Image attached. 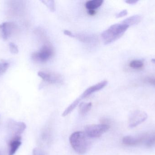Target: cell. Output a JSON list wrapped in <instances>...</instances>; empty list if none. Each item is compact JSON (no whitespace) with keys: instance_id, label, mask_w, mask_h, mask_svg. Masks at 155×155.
I'll use <instances>...</instances> for the list:
<instances>
[{"instance_id":"19","label":"cell","mask_w":155,"mask_h":155,"mask_svg":"<svg viewBox=\"0 0 155 155\" xmlns=\"http://www.w3.org/2000/svg\"><path fill=\"white\" fill-rule=\"evenodd\" d=\"M9 48L10 52L13 54H17L19 52L18 46L13 42H11L9 44Z\"/></svg>"},{"instance_id":"12","label":"cell","mask_w":155,"mask_h":155,"mask_svg":"<svg viewBox=\"0 0 155 155\" xmlns=\"http://www.w3.org/2000/svg\"><path fill=\"white\" fill-rule=\"evenodd\" d=\"M142 16L139 15H136L128 17L122 22L121 23L126 25L128 26L135 25L140 22L142 20Z\"/></svg>"},{"instance_id":"10","label":"cell","mask_w":155,"mask_h":155,"mask_svg":"<svg viewBox=\"0 0 155 155\" xmlns=\"http://www.w3.org/2000/svg\"><path fill=\"white\" fill-rule=\"evenodd\" d=\"M38 75L43 80L51 83H59L61 80L60 76L55 74L41 71L38 72Z\"/></svg>"},{"instance_id":"13","label":"cell","mask_w":155,"mask_h":155,"mask_svg":"<svg viewBox=\"0 0 155 155\" xmlns=\"http://www.w3.org/2000/svg\"><path fill=\"white\" fill-rule=\"evenodd\" d=\"M103 0H92L86 2L85 7L88 10H95L103 4Z\"/></svg>"},{"instance_id":"2","label":"cell","mask_w":155,"mask_h":155,"mask_svg":"<svg viewBox=\"0 0 155 155\" xmlns=\"http://www.w3.org/2000/svg\"><path fill=\"white\" fill-rule=\"evenodd\" d=\"M88 138L85 133L82 132H74L71 135L70 143L77 154L83 155L87 152L89 146Z\"/></svg>"},{"instance_id":"14","label":"cell","mask_w":155,"mask_h":155,"mask_svg":"<svg viewBox=\"0 0 155 155\" xmlns=\"http://www.w3.org/2000/svg\"><path fill=\"white\" fill-rule=\"evenodd\" d=\"M81 100H82V99H81L80 97H79L77 99H76L70 105L66 108V110L64 111V112L63 113V116H66L68 115L69 114H70L71 112H72L73 110L78 105V104L79 103Z\"/></svg>"},{"instance_id":"24","label":"cell","mask_w":155,"mask_h":155,"mask_svg":"<svg viewBox=\"0 0 155 155\" xmlns=\"http://www.w3.org/2000/svg\"><path fill=\"white\" fill-rule=\"evenodd\" d=\"M87 13L90 15H94L96 14L95 10H88Z\"/></svg>"},{"instance_id":"20","label":"cell","mask_w":155,"mask_h":155,"mask_svg":"<svg viewBox=\"0 0 155 155\" xmlns=\"http://www.w3.org/2000/svg\"><path fill=\"white\" fill-rule=\"evenodd\" d=\"M146 145L148 147H152L155 145V136L148 137L146 141Z\"/></svg>"},{"instance_id":"23","label":"cell","mask_w":155,"mask_h":155,"mask_svg":"<svg viewBox=\"0 0 155 155\" xmlns=\"http://www.w3.org/2000/svg\"><path fill=\"white\" fill-rule=\"evenodd\" d=\"M137 0H127L125 1V2L129 4H135L138 2Z\"/></svg>"},{"instance_id":"8","label":"cell","mask_w":155,"mask_h":155,"mask_svg":"<svg viewBox=\"0 0 155 155\" xmlns=\"http://www.w3.org/2000/svg\"><path fill=\"white\" fill-rule=\"evenodd\" d=\"M107 81H104L98 83L92 86L87 88L83 93L80 96V97H81V99H84V98L87 97L88 96L92 94L103 89L104 87H105L107 85Z\"/></svg>"},{"instance_id":"4","label":"cell","mask_w":155,"mask_h":155,"mask_svg":"<svg viewBox=\"0 0 155 155\" xmlns=\"http://www.w3.org/2000/svg\"><path fill=\"white\" fill-rule=\"evenodd\" d=\"M109 129V126L104 124L91 125L85 127V133L89 138H96L100 137Z\"/></svg>"},{"instance_id":"3","label":"cell","mask_w":155,"mask_h":155,"mask_svg":"<svg viewBox=\"0 0 155 155\" xmlns=\"http://www.w3.org/2000/svg\"><path fill=\"white\" fill-rule=\"evenodd\" d=\"M53 54L52 46L51 44L47 43L42 46L40 51L32 53L31 58L35 62H45L49 60Z\"/></svg>"},{"instance_id":"22","label":"cell","mask_w":155,"mask_h":155,"mask_svg":"<svg viewBox=\"0 0 155 155\" xmlns=\"http://www.w3.org/2000/svg\"><path fill=\"white\" fill-rule=\"evenodd\" d=\"M64 33L65 35H68V36H70V37H75V35L73 34V33H72V32H70V31H68V30H64Z\"/></svg>"},{"instance_id":"6","label":"cell","mask_w":155,"mask_h":155,"mask_svg":"<svg viewBox=\"0 0 155 155\" xmlns=\"http://www.w3.org/2000/svg\"><path fill=\"white\" fill-rule=\"evenodd\" d=\"M15 25L13 23H2L0 25V37L4 40H6L10 37L14 29Z\"/></svg>"},{"instance_id":"26","label":"cell","mask_w":155,"mask_h":155,"mask_svg":"<svg viewBox=\"0 0 155 155\" xmlns=\"http://www.w3.org/2000/svg\"><path fill=\"white\" fill-rule=\"evenodd\" d=\"M0 155H1V153H0Z\"/></svg>"},{"instance_id":"9","label":"cell","mask_w":155,"mask_h":155,"mask_svg":"<svg viewBox=\"0 0 155 155\" xmlns=\"http://www.w3.org/2000/svg\"><path fill=\"white\" fill-rule=\"evenodd\" d=\"M10 129L12 132L13 136H21L26 129V125L23 122H15L11 121L9 124Z\"/></svg>"},{"instance_id":"16","label":"cell","mask_w":155,"mask_h":155,"mask_svg":"<svg viewBox=\"0 0 155 155\" xmlns=\"http://www.w3.org/2000/svg\"><path fill=\"white\" fill-rule=\"evenodd\" d=\"M143 62L141 60H135L131 61L129 63V66L134 69H139L143 66Z\"/></svg>"},{"instance_id":"15","label":"cell","mask_w":155,"mask_h":155,"mask_svg":"<svg viewBox=\"0 0 155 155\" xmlns=\"http://www.w3.org/2000/svg\"><path fill=\"white\" fill-rule=\"evenodd\" d=\"M92 104L91 103H82L79 105V113L81 115H84L89 112L92 108Z\"/></svg>"},{"instance_id":"25","label":"cell","mask_w":155,"mask_h":155,"mask_svg":"<svg viewBox=\"0 0 155 155\" xmlns=\"http://www.w3.org/2000/svg\"><path fill=\"white\" fill-rule=\"evenodd\" d=\"M152 62H153V63H155V58L152 59Z\"/></svg>"},{"instance_id":"7","label":"cell","mask_w":155,"mask_h":155,"mask_svg":"<svg viewBox=\"0 0 155 155\" xmlns=\"http://www.w3.org/2000/svg\"><path fill=\"white\" fill-rule=\"evenodd\" d=\"M21 136H13L8 143L9 152L8 155H14L17 152L21 145Z\"/></svg>"},{"instance_id":"11","label":"cell","mask_w":155,"mask_h":155,"mask_svg":"<svg viewBox=\"0 0 155 155\" xmlns=\"http://www.w3.org/2000/svg\"><path fill=\"white\" fill-rule=\"evenodd\" d=\"M144 137H135L131 136H125L123 139V143L125 145L128 146H135L142 143Z\"/></svg>"},{"instance_id":"17","label":"cell","mask_w":155,"mask_h":155,"mask_svg":"<svg viewBox=\"0 0 155 155\" xmlns=\"http://www.w3.org/2000/svg\"><path fill=\"white\" fill-rule=\"evenodd\" d=\"M43 3L47 6V7L52 12L55 11V3L53 0H48V1H42Z\"/></svg>"},{"instance_id":"21","label":"cell","mask_w":155,"mask_h":155,"mask_svg":"<svg viewBox=\"0 0 155 155\" xmlns=\"http://www.w3.org/2000/svg\"><path fill=\"white\" fill-rule=\"evenodd\" d=\"M127 14V10H124L120 12L117 13L116 15V17L117 18H120V17H123L124 16H126Z\"/></svg>"},{"instance_id":"1","label":"cell","mask_w":155,"mask_h":155,"mask_svg":"<svg viewBox=\"0 0 155 155\" xmlns=\"http://www.w3.org/2000/svg\"><path fill=\"white\" fill-rule=\"evenodd\" d=\"M129 26L122 23L115 24L102 32L101 37L105 45L112 43L120 38Z\"/></svg>"},{"instance_id":"18","label":"cell","mask_w":155,"mask_h":155,"mask_svg":"<svg viewBox=\"0 0 155 155\" xmlns=\"http://www.w3.org/2000/svg\"><path fill=\"white\" fill-rule=\"evenodd\" d=\"M9 66V64L8 62H2L0 63V76L2 75L7 71Z\"/></svg>"},{"instance_id":"5","label":"cell","mask_w":155,"mask_h":155,"mask_svg":"<svg viewBox=\"0 0 155 155\" xmlns=\"http://www.w3.org/2000/svg\"><path fill=\"white\" fill-rule=\"evenodd\" d=\"M147 118V115L145 112L136 111L132 113L129 119V126L134 127L144 122Z\"/></svg>"}]
</instances>
